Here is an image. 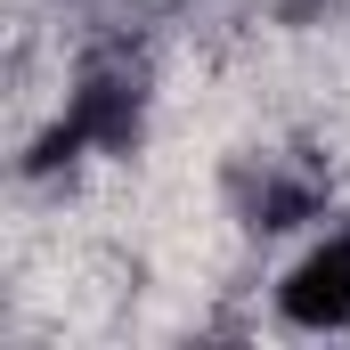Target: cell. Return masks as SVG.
Wrapping results in <instances>:
<instances>
[{
	"label": "cell",
	"instance_id": "6da1fadb",
	"mask_svg": "<svg viewBox=\"0 0 350 350\" xmlns=\"http://www.w3.org/2000/svg\"><path fill=\"white\" fill-rule=\"evenodd\" d=\"M277 318L301 334H350V228H326L277 285Z\"/></svg>",
	"mask_w": 350,
	"mask_h": 350
}]
</instances>
